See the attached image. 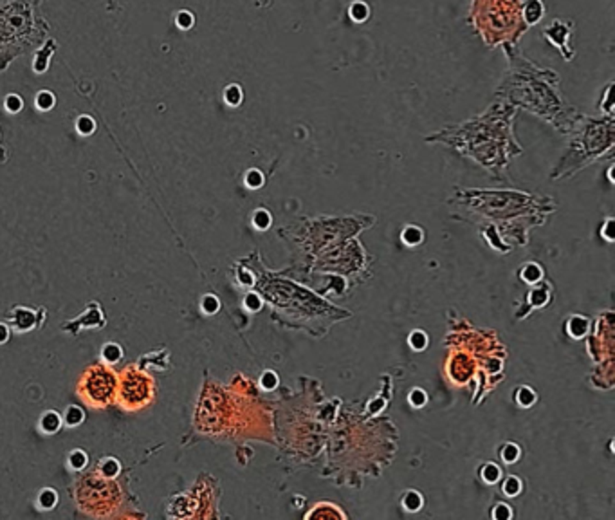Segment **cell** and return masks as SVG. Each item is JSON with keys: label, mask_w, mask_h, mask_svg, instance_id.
<instances>
[{"label": "cell", "mask_w": 615, "mask_h": 520, "mask_svg": "<svg viewBox=\"0 0 615 520\" xmlns=\"http://www.w3.org/2000/svg\"><path fill=\"white\" fill-rule=\"evenodd\" d=\"M408 399H410V403H412L413 406H417V408H421V406H424V403H426V394H424V391H421V388H415V391L412 392V394H410V397H408Z\"/></svg>", "instance_id": "obj_36"}, {"label": "cell", "mask_w": 615, "mask_h": 520, "mask_svg": "<svg viewBox=\"0 0 615 520\" xmlns=\"http://www.w3.org/2000/svg\"><path fill=\"white\" fill-rule=\"evenodd\" d=\"M22 107H24V101H22V98H20L18 95H8V96H5L4 109L8 110L10 114H16V112H20V110H22Z\"/></svg>", "instance_id": "obj_26"}, {"label": "cell", "mask_w": 615, "mask_h": 520, "mask_svg": "<svg viewBox=\"0 0 615 520\" xmlns=\"http://www.w3.org/2000/svg\"><path fill=\"white\" fill-rule=\"evenodd\" d=\"M62 423H64V417L60 416L58 412L55 410L45 412V414H42V417H40V428H42V432H45V434H49V436L56 434V432L62 428Z\"/></svg>", "instance_id": "obj_12"}, {"label": "cell", "mask_w": 615, "mask_h": 520, "mask_svg": "<svg viewBox=\"0 0 615 520\" xmlns=\"http://www.w3.org/2000/svg\"><path fill=\"white\" fill-rule=\"evenodd\" d=\"M56 504H58V493L53 488H45L40 491L38 506L42 510H53Z\"/></svg>", "instance_id": "obj_14"}, {"label": "cell", "mask_w": 615, "mask_h": 520, "mask_svg": "<svg viewBox=\"0 0 615 520\" xmlns=\"http://www.w3.org/2000/svg\"><path fill=\"white\" fill-rule=\"evenodd\" d=\"M85 318H89V322H87V320H78V322H70V323H67V325H64L65 329H78V327H81V325H85V327H87V325H89V327H101V325H105V318H103V314H101V311H99V308H98V304H92V306H90L89 308V311L85 312L83 314Z\"/></svg>", "instance_id": "obj_10"}, {"label": "cell", "mask_w": 615, "mask_h": 520, "mask_svg": "<svg viewBox=\"0 0 615 520\" xmlns=\"http://www.w3.org/2000/svg\"><path fill=\"white\" fill-rule=\"evenodd\" d=\"M612 228H614V221H608V223H606V230H605V237L608 238V240H614V233H612Z\"/></svg>", "instance_id": "obj_42"}, {"label": "cell", "mask_w": 615, "mask_h": 520, "mask_svg": "<svg viewBox=\"0 0 615 520\" xmlns=\"http://www.w3.org/2000/svg\"><path fill=\"white\" fill-rule=\"evenodd\" d=\"M246 184H248V186L251 190L260 188V186H262V184H263L262 172H260V170H254V169L249 170V172L246 173Z\"/></svg>", "instance_id": "obj_30"}, {"label": "cell", "mask_w": 615, "mask_h": 520, "mask_svg": "<svg viewBox=\"0 0 615 520\" xmlns=\"http://www.w3.org/2000/svg\"><path fill=\"white\" fill-rule=\"evenodd\" d=\"M276 385H278L276 374H274L273 371L263 372V376H262V386H263V388H265V391H273V388Z\"/></svg>", "instance_id": "obj_37"}, {"label": "cell", "mask_w": 615, "mask_h": 520, "mask_svg": "<svg viewBox=\"0 0 615 520\" xmlns=\"http://www.w3.org/2000/svg\"><path fill=\"white\" fill-rule=\"evenodd\" d=\"M56 49H58V45L53 38H47L45 40L44 45H40L38 49L35 51V58H33V69H35L36 75H42L45 71L49 69V62H51V56L55 55Z\"/></svg>", "instance_id": "obj_9"}, {"label": "cell", "mask_w": 615, "mask_h": 520, "mask_svg": "<svg viewBox=\"0 0 615 520\" xmlns=\"http://www.w3.org/2000/svg\"><path fill=\"white\" fill-rule=\"evenodd\" d=\"M421 240H422L421 228H417V226H408V228H404V232H402V243L408 244V246H417Z\"/></svg>", "instance_id": "obj_21"}, {"label": "cell", "mask_w": 615, "mask_h": 520, "mask_svg": "<svg viewBox=\"0 0 615 520\" xmlns=\"http://www.w3.org/2000/svg\"><path fill=\"white\" fill-rule=\"evenodd\" d=\"M119 396H121V403L127 408H139L152 396V383L144 374L127 369L121 377Z\"/></svg>", "instance_id": "obj_6"}, {"label": "cell", "mask_w": 615, "mask_h": 520, "mask_svg": "<svg viewBox=\"0 0 615 520\" xmlns=\"http://www.w3.org/2000/svg\"><path fill=\"white\" fill-rule=\"evenodd\" d=\"M175 22H177V25L183 31L192 29V27H194V24H195L194 13H192V11H179Z\"/></svg>", "instance_id": "obj_29"}, {"label": "cell", "mask_w": 615, "mask_h": 520, "mask_svg": "<svg viewBox=\"0 0 615 520\" xmlns=\"http://www.w3.org/2000/svg\"><path fill=\"white\" fill-rule=\"evenodd\" d=\"M244 302H246V308H248L249 311H258V309L262 308V302H260V298H258L254 293H249Z\"/></svg>", "instance_id": "obj_39"}, {"label": "cell", "mask_w": 615, "mask_h": 520, "mask_svg": "<svg viewBox=\"0 0 615 520\" xmlns=\"http://www.w3.org/2000/svg\"><path fill=\"white\" fill-rule=\"evenodd\" d=\"M89 465V457L85 454L83 450H75L69 454V466L73 468L75 471L83 470L85 466Z\"/></svg>", "instance_id": "obj_20"}, {"label": "cell", "mask_w": 615, "mask_h": 520, "mask_svg": "<svg viewBox=\"0 0 615 520\" xmlns=\"http://www.w3.org/2000/svg\"><path fill=\"white\" fill-rule=\"evenodd\" d=\"M547 298H549V295H547L543 289H534V291L531 293L532 306H543V304L547 302Z\"/></svg>", "instance_id": "obj_40"}, {"label": "cell", "mask_w": 615, "mask_h": 520, "mask_svg": "<svg viewBox=\"0 0 615 520\" xmlns=\"http://www.w3.org/2000/svg\"><path fill=\"white\" fill-rule=\"evenodd\" d=\"M410 345H412L415 351H422V349L428 345V336L422 331H413L412 334H410Z\"/></svg>", "instance_id": "obj_33"}, {"label": "cell", "mask_w": 615, "mask_h": 520, "mask_svg": "<svg viewBox=\"0 0 615 520\" xmlns=\"http://www.w3.org/2000/svg\"><path fill=\"white\" fill-rule=\"evenodd\" d=\"M101 356L107 363H116L123 358V349L118 343H107L101 351Z\"/></svg>", "instance_id": "obj_18"}, {"label": "cell", "mask_w": 615, "mask_h": 520, "mask_svg": "<svg viewBox=\"0 0 615 520\" xmlns=\"http://www.w3.org/2000/svg\"><path fill=\"white\" fill-rule=\"evenodd\" d=\"M220 308V302H218V298L213 297V295H206L202 298V311L208 312V314H215Z\"/></svg>", "instance_id": "obj_35"}, {"label": "cell", "mask_w": 615, "mask_h": 520, "mask_svg": "<svg viewBox=\"0 0 615 520\" xmlns=\"http://www.w3.org/2000/svg\"><path fill=\"white\" fill-rule=\"evenodd\" d=\"M566 327H568V334H571V336L581 338L586 332V329H588V322H586L583 317H572L571 320H568V325H566Z\"/></svg>", "instance_id": "obj_16"}, {"label": "cell", "mask_w": 615, "mask_h": 520, "mask_svg": "<svg viewBox=\"0 0 615 520\" xmlns=\"http://www.w3.org/2000/svg\"><path fill=\"white\" fill-rule=\"evenodd\" d=\"M370 16H372V8L365 0H354L352 4L348 5V18L352 20L354 24H365Z\"/></svg>", "instance_id": "obj_11"}, {"label": "cell", "mask_w": 615, "mask_h": 520, "mask_svg": "<svg viewBox=\"0 0 615 520\" xmlns=\"http://www.w3.org/2000/svg\"><path fill=\"white\" fill-rule=\"evenodd\" d=\"M99 471H101V477H105V479H114L119 473V462L109 457V459L99 462Z\"/></svg>", "instance_id": "obj_19"}, {"label": "cell", "mask_w": 615, "mask_h": 520, "mask_svg": "<svg viewBox=\"0 0 615 520\" xmlns=\"http://www.w3.org/2000/svg\"><path fill=\"white\" fill-rule=\"evenodd\" d=\"M500 456H501V459H503V462H507V465H512V462H514L516 459L520 457V448H518L516 445H512V443H507V445L501 448Z\"/></svg>", "instance_id": "obj_27"}, {"label": "cell", "mask_w": 615, "mask_h": 520, "mask_svg": "<svg viewBox=\"0 0 615 520\" xmlns=\"http://www.w3.org/2000/svg\"><path fill=\"white\" fill-rule=\"evenodd\" d=\"M521 278L529 284L536 282V280H540L541 278V269L538 268L536 264H529V266H525L523 271H521Z\"/></svg>", "instance_id": "obj_32"}, {"label": "cell", "mask_w": 615, "mask_h": 520, "mask_svg": "<svg viewBox=\"0 0 615 520\" xmlns=\"http://www.w3.org/2000/svg\"><path fill=\"white\" fill-rule=\"evenodd\" d=\"M612 89H614V82L605 85V96H603V101H601V109L605 110L606 116H612V110H614V101H612Z\"/></svg>", "instance_id": "obj_31"}, {"label": "cell", "mask_w": 615, "mask_h": 520, "mask_svg": "<svg viewBox=\"0 0 615 520\" xmlns=\"http://www.w3.org/2000/svg\"><path fill=\"white\" fill-rule=\"evenodd\" d=\"M44 0H5L0 5V73L20 56L36 51L51 35L42 13Z\"/></svg>", "instance_id": "obj_2"}, {"label": "cell", "mask_w": 615, "mask_h": 520, "mask_svg": "<svg viewBox=\"0 0 615 520\" xmlns=\"http://www.w3.org/2000/svg\"><path fill=\"white\" fill-rule=\"evenodd\" d=\"M543 38L554 47L565 62H572L577 55L575 47V22L568 18H552L541 29Z\"/></svg>", "instance_id": "obj_5"}, {"label": "cell", "mask_w": 615, "mask_h": 520, "mask_svg": "<svg viewBox=\"0 0 615 520\" xmlns=\"http://www.w3.org/2000/svg\"><path fill=\"white\" fill-rule=\"evenodd\" d=\"M118 391V376L107 367L94 365L83 374L79 394L92 406H107Z\"/></svg>", "instance_id": "obj_4"}, {"label": "cell", "mask_w": 615, "mask_h": 520, "mask_svg": "<svg viewBox=\"0 0 615 520\" xmlns=\"http://www.w3.org/2000/svg\"><path fill=\"white\" fill-rule=\"evenodd\" d=\"M76 130L81 136H90L96 130L94 119L90 118V116H79L78 121H76Z\"/></svg>", "instance_id": "obj_22"}, {"label": "cell", "mask_w": 615, "mask_h": 520, "mask_svg": "<svg viewBox=\"0 0 615 520\" xmlns=\"http://www.w3.org/2000/svg\"><path fill=\"white\" fill-rule=\"evenodd\" d=\"M240 278H242V282H246V284H253V278L249 277V273L244 271L242 275H240Z\"/></svg>", "instance_id": "obj_43"}, {"label": "cell", "mask_w": 615, "mask_h": 520, "mask_svg": "<svg viewBox=\"0 0 615 520\" xmlns=\"http://www.w3.org/2000/svg\"><path fill=\"white\" fill-rule=\"evenodd\" d=\"M402 506L408 511H419L422 506V497L417 491H408L406 495L402 497Z\"/></svg>", "instance_id": "obj_23"}, {"label": "cell", "mask_w": 615, "mask_h": 520, "mask_svg": "<svg viewBox=\"0 0 615 520\" xmlns=\"http://www.w3.org/2000/svg\"><path fill=\"white\" fill-rule=\"evenodd\" d=\"M503 55L507 58V71L496 95L511 105L532 110L558 125L571 118V105L561 95L560 75L554 69L527 58L520 47L503 49Z\"/></svg>", "instance_id": "obj_1"}, {"label": "cell", "mask_w": 615, "mask_h": 520, "mask_svg": "<svg viewBox=\"0 0 615 520\" xmlns=\"http://www.w3.org/2000/svg\"><path fill=\"white\" fill-rule=\"evenodd\" d=\"M10 340V329L5 323H0V345Z\"/></svg>", "instance_id": "obj_41"}, {"label": "cell", "mask_w": 615, "mask_h": 520, "mask_svg": "<svg viewBox=\"0 0 615 520\" xmlns=\"http://www.w3.org/2000/svg\"><path fill=\"white\" fill-rule=\"evenodd\" d=\"M467 24L487 49L518 47L529 31L521 18V0H471Z\"/></svg>", "instance_id": "obj_3"}, {"label": "cell", "mask_w": 615, "mask_h": 520, "mask_svg": "<svg viewBox=\"0 0 615 520\" xmlns=\"http://www.w3.org/2000/svg\"><path fill=\"white\" fill-rule=\"evenodd\" d=\"M480 473H482V479H484L486 482H489V484L496 482L501 477L500 468H498L496 465H493V462H489V465H486V466H482Z\"/></svg>", "instance_id": "obj_24"}, {"label": "cell", "mask_w": 615, "mask_h": 520, "mask_svg": "<svg viewBox=\"0 0 615 520\" xmlns=\"http://www.w3.org/2000/svg\"><path fill=\"white\" fill-rule=\"evenodd\" d=\"M244 99V90L238 84H231L224 89V101L229 105V107H238L242 103Z\"/></svg>", "instance_id": "obj_13"}, {"label": "cell", "mask_w": 615, "mask_h": 520, "mask_svg": "<svg viewBox=\"0 0 615 520\" xmlns=\"http://www.w3.org/2000/svg\"><path fill=\"white\" fill-rule=\"evenodd\" d=\"M85 419V412L79 408V406L73 405L69 406L67 410H65V416H64V421L67 426H78L81 425Z\"/></svg>", "instance_id": "obj_17"}, {"label": "cell", "mask_w": 615, "mask_h": 520, "mask_svg": "<svg viewBox=\"0 0 615 520\" xmlns=\"http://www.w3.org/2000/svg\"><path fill=\"white\" fill-rule=\"evenodd\" d=\"M516 401L520 403L521 406H531L532 403L536 401V394L532 392V388H529V386H521V388H518V392H516Z\"/></svg>", "instance_id": "obj_25"}, {"label": "cell", "mask_w": 615, "mask_h": 520, "mask_svg": "<svg viewBox=\"0 0 615 520\" xmlns=\"http://www.w3.org/2000/svg\"><path fill=\"white\" fill-rule=\"evenodd\" d=\"M44 314V311L40 312V317ZM40 317H36L35 311L25 308H15L11 309L10 314V323L15 327L16 332H27L31 329H35L38 325V322L42 320Z\"/></svg>", "instance_id": "obj_7"}, {"label": "cell", "mask_w": 615, "mask_h": 520, "mask_svg": "<svg viewBox=\"0 0 615 520\" xmlns=\"http://www.w3.org/2000/svg\"><path fill=\"white\" fill-rule=\"evenodd\" d=\"M511 510H509V506L507 504H498L493 511V517L498 520H506V519H511Z\"/></svg>", "instance_id": "obj_38"}, {"label": "cell", "mask_w": 615, "mask_h": 520, "mask_svg": "<svg viewBox=\"0 0 615 520\" xmlns=\"http://www.w3.org/2000/svg\"><path fill=\"white\" fill-rule=\"evenodd\" d=\"M503 491H506V495L509 497H514L518 495L521 491V482L518 477H509L506 482H503Z\"/></svg>", "instance_id": "obj_34"}, {"label": "cell", "mask_w": 615, "mask_h": 520, "mask_svg": "<svg viewBox=\"0 0 615 520\" xmlns=\"http://www.w3.org/2000/svg\"><path fill=\"white\" fill-rule=\"evenodd\" d=\"M545 13V0H521V18H523L529 29L540 24Z\"/></svg>", "instance_id": "obj_8"}, {"label": "cell", "mask_w": 615, "mask_h": 520, "mask_svg": "<svg viewBox=\"0 0 615 520\" xmlns=\"http://www.w3.org/2000/svg\"><path fill=\"white\" fill-rule=\"evenodd\" d=\"M35 103H36V107L42 110V112H47V110H51L53 107H55L56 98H55V95L51 92V90H40L35 98Z\"/></svg>", "instance_id": "obj_15"}, {"label": "cell", "mask_w": 615, "mask_h": 520, "mask_svg": "<svg viewBox=\"0 0 615 520\" xmlns=\"http://www.w3.org/2000/svg\"><path fill=\"white\" fill-rule=\"evenodd\" d=\"M253 224L258 230H267L271 226V213L267 210H257L253 215Z\"/></svg>", "instance_id": "obj_28"}]
</instances>
